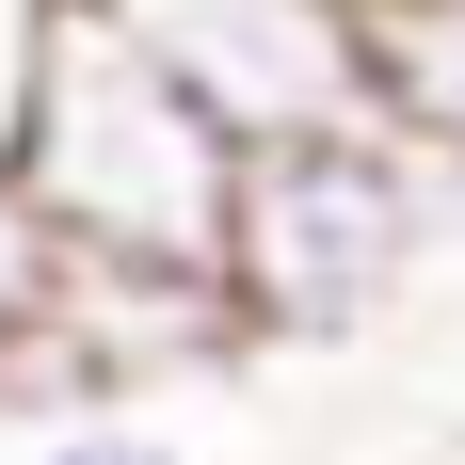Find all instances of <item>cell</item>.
I'll return each instance as SVG.
<instances>
[{"instance_id":"cell-1","label":"cell","mask_w":465,"mask_h":465,"mask_svg":"<svg viewBox=\"0 0 465 465\" xmlns=\"http://www.w3.org/2000/svg\"><path fill=\"white\" fill-rule=\"evenodd\" d=\"M0 161L81 273H225L241 144L177 96V64L129 33V0H48V48H33Z\"/></svg>"},{"instance_id":"cell-2","label":"cell","mask_w":465,"mask_h":465,"mask_svg":"<svg viewBox=\"0 0 465 465\" xmlns=\"http://www.w3.org/2000/svg\"><path fill=\"white\" fill-rule=\"evenodd\" d=\"M433 161L385 129H322L241 161V225H225V289L257 353H353V337L433 273Z\"/></svg>"},{"instance_id":"cell-3","label":"cell","mask_w":465,"mask_h":465,"mask_svg":"<svg viewBox=\"0 0 465 465\" xmlns=\"http://www.w3.org/2000/svg\"><path fill=\"white\" fill-rule=\"evenodd\" d=\"M129 33L177 64V96L241 161L370 129V0H129Z\"/></svg>"},{"instance_id":"cell-4","label":"cell","mask_w":465,"mask_h":465,"mask_svg":"<svg viewBox=\"0 0 465 465\" xmlns=\"http://www.w3.org/2000/svg\"><path fill=\"white\" fill-rule=\"evenodd\" d=\"M370 129L465 177V0H370Z\"/></svg>"},{"instance_id":"cell-5","label":"cell","mask_w":465,"mask_h":465,"mask_svg":"<svg viewBox=\"0 0 465 465\" xmlns=\"http://www.w3.org/2000/svg\"><path fill=\"white\" fill-rule=\"evenodd\" d=\"M64 273H81V257L48 241V209L16 193V161H0V385H16V353H33L48 322H64Z\"/></svg>"},{"instance_id":"cell-6","label":"cell","mask_w":465,"mask_h":465,"mask_svg":"<svg viewBox=\"0 0 465 465\" xmlns=\"http://www.w3.org/2000/svg\"><path fill=\"white\" fill-rule=\"evenodd\" d=\"M33 465H177V433H144V418H81V433H48Z\"/></svg>"},{"instance_id":"cell-7","label":"cell","mask_w":465,"mask_h":465,"mask_svg":"<svg viewBox=\"0 0 465 465\" xmlns=\"http://www.w3.org/2000/svg\"><path fill=\"white\" fill-rule=\"evenodd\" d=\"M33 48H48V0H0V144H16V96H33Z\"/></svg>"},{"instance_id":"cell-8","label":"cell","mask_w":465,"mask_h":465,"mask_svg":"<svg viewBox=\"0 0 465 465\" xmlns=\"http://www.w3.org/2000/svg\"><path fill=\"white\" fill-rule=\"evenodd\" d=\"M433 241H450V273H465V177H433Z\"/></svg>"}]
</instances>
